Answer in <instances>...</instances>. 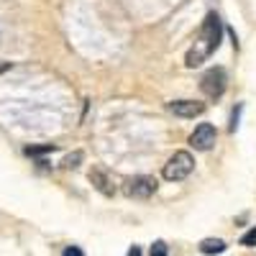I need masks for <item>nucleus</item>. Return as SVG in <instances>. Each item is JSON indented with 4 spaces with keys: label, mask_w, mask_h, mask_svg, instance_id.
Instances as JSON below:
<instances>
[{
    "label": "nucleus",
    "mask_w": 256,
    "mask_h": 256,
    "mask_svg": "<svg viewBox=\"0 0 256 256\" xmlns=\"http://www.w3.org/2000/svg\"><path fill=\"white\" fill-rule=\"evenodd\" d=\"M62 256H84V254H82V248H80V246H67Z\"/></svg>",
    "instance_id": "ddd939ff"
},
{
    "label": "nucleus",
    "mask_w": 256,
    "mask_h": 256,
    "mask_svg": "<svg viewBox=\"0 0 256 256\" xmlns=\"http://www.w3.org/2000/svg\"><path fill=\"white\" fill-rule=\"evenodd\" d=\"M148 256H166V244L164 241H156L152 246V254H148Z\"/></svg>",
    "instance_id": "f8f14e48"
},
{
    "label": "nucleus",
    "mask_w": 256,
    "mask_h": 256,
    "mask_svg": "<svg viewBox=\"0 0 256 256\" xmlns=\"http://www.w3.org/2000/svg\"><path fill=\"white\" fill-rule=\"evenodd\" d=\"M228 88V74L223 67H210L202 77H200V90L208 95V98H220Z\"/></svg>",
    "instance_id": "7ed1b4c3"
},
{
    "label": "nucleus",
    "mask_w": 256,
    "mask_h": 256,
    "mask_svg": "<svg viewBox=\"0 0 256 256\" xmlns=\"http://www.w3.org/2000/svg\"><path fill=\"white\" fill-rule=\"evenodd\" d=\"M82 159H84V154H82V152H74V154H67V156H64V162H62V164L67 166V169H77Z\"/></svg>",
    "instance_id": "9d476101"
},
{
    "label": "nucleus",
    "mask_w": 256,
    "mask_h": 256,
    "mask_svg": "<svg viewBox=\"0 0 256 256\" xmlns=\"http://www.w3.org/2000/svg\"><path fill=\"white\" fill-rule=\"evenodd\" d=\"M169 110L180 118H195L205 113V102H195V100H174L169 102Z\"/></svg>",
    "instance_id": "423d86ee"
},
{
    "label": "nucleus",
    "mask_w": 256,
    "mask_h": 256,
    "mask_svg": "<svg viewBox=\"0 0 256 256\" xmlns=\"http://www.w3.org/2000/svg\"><path fill=\"white\" fill-rule=\"evenodd\" d=\"M54 144H44V146H28L26 148V154L28 156H41V154H49V152H54Z\"/></svg>",
    "instance_id": "1a4fd4ad"
},
{
    "label": "nucleus",
    "mask_w": 256,
    "mask_h": 256,
    "mask_svg": "<svg viewBox=\"0 0 256 256\" xmlns=\"http://www.w3.org/2000/svg\"><path fill=\"white\" fill-rule=\"evenodd\" d=\"M90 182L95 184V190H100L102 195H108V198H110L113 192H116V187H113L110 177L105 174V169H102V166H95L92 172H90Z\"/></svg>",
    "instance_id": "0eeeda50"
},
{
    "label": "nucleus",
    "mask_w": 256,
    "mask_h": 256,
    "mask_svg": "<svg viewBox=\"0 0 256 256\" xmlns=\"http://www.w3.org/2000/svg\"><path fill=\"white\" fill-rule=\"evenodd\" d=\"M220 38H223V24H220V16L218 13H208L205 16V24L200 28V41H202V54L210 56L212 52H216L220 46Z\"/></svg>",
    "instance_id": "f257e3e1"
},
{
    "label": "nucleus",
    "mask_w": 256,
    "mask_h": 256,
    "mask_svg": "<svg viewBox=\"0 0 256 256\" xmlns=\"http://www.w3.org/2000/svg\"><path fill=\"white\" fill-rule=\"evenodd\" d=\"M126 256H141V248H138V246H131Z\"/></svg>",
    "instance_id": "2eb2a0df"
},
{
    "label": "nucleus",
    "mask_w": 256,
    "mask_h": 256,
    "mask_svg": "<svg viewBox=\"0 0 256 256\" xmlns=\"http://www.w3.org/2000/svg\"><path fill=\"white\" fill-rule=\"evenodd\" d=\"M8 67H10V64H8V62H0V72H6Z\"/></svg>",
    "instance_id": "dca6fc26"
},
{
    "label": "nucleus",
    "mask_w": 256,
    "mask_h": 256,
    "mask_svg": "<svg viewBox=\"0 0 256 256\" xmlns=\"http://www.w3.org/2000/svg\"><path fill=\"white\" fill-rule=\"evenodd\" d=\"M123 192L128 198H138V200H146L156 192V180L148 177V174H136V177H128L123 182Z\"/></svg>",
    "instance_id": "20e7f679"
},
{
    "label": "nucleus",
    "mask_w": 256,
    "mask_h": 256,
    "mask_svg": "<svg viewBox=\"0 0 256 256\" xmlns=\"http://www.w3.org/2000/svg\"><path fill=\"white\" fill-rule=\"evenodd\" d=\"M238 116H241V105H238V108L233 110V116H230V131H236V128H238Z\"/></svg>",
    "instance_id": "4468645a"
},
{
    "label": "nucleus",
    "mask_w": 256,
    "mask_h": 256,
    "mask_svg": "<svg viewBox=\"0 0 256 256\" xmlns=\"http://www.w3.org/2000/svg\"><path fill=\"white\" fill-rule=\"evenodd\" d=\"M195 169V159L190 152H174V156L164 164V180L169 182H182L184 177H190V172Z\"/></svg>",
    "instance_id": "f03ea898"
},
{
    "label": "nucleus",
    "mask_w": 256,
    "mask_h": 256,
    "mask_svg": "<svg viewBox=\"0 0 256 256\" xmlns=\"http://www.w3.org/2000/svg\"><path fill=\"white\" fill-rule=\"evenodd\" d=\"M216 138H218V134H216V126L212 123H200L195 131L190 134V144L198 148V152H210L212 146H216Z\"/></svg>",
    "instance_id": "39448f33"
},
{
    "label": "nucleus",
    "mask_w": 256,
    "mask_h": 256,
    "mask_svg": "<svg viewBox=\"0 0 256 256\" xmlns=\"http://www.w3.org/2000/svg\"><path fill=\"white\" fill-rule=\"evenodd\" d=\"M200 251L202 254H223L226 251V241H220V238H205V241H200Z\"/></svg>",
    "instance_id": "6e6552de"
},
{
    "label": "nucleus",
    "mask_w": 256,
    "mask_h": 256,
    "mask_svg": "<svg viewBox=\"0 0 256 256\" xmlns=\"http://www.w3.org/2000/svg\"><path fill=\"white\" fill-rule=\"evenodd\" d=\"M241 246H256V228L244 233V236H241Z\"/></svg>",
    "instance_id": "9b49d317"
}]
</instances>
